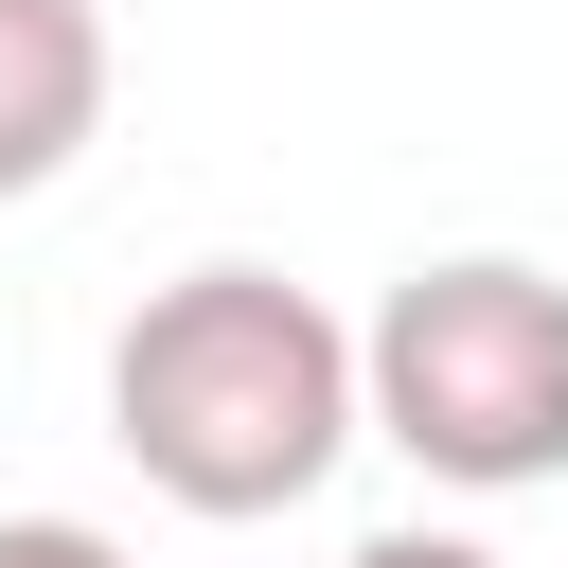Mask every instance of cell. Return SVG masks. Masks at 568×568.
I'll return each instance as SVG.
<instances>
[{
  "mask_svg": "<svg viewBox=\"0 0 568 568\" xmlns=\"http://www.w3.org/2000/svg\"><path fill=\"white\" fill-rule=\"evenodd\" d=\"M106 444L142 462V497L248 532V515H302L373 408H355V320L284 266H178L142 284V320L106 337Z\"/></svg>",
  "mask_w": 568,
  "mask_h": 568,
  "instance_id": "6da1fadb",
  "label": "cell"
},
{
  "mask_svg": "<svg viewBox=\"0 0 568 568\" xmlns=\"http://www.w3.org/2000/svg\"><path fill=\"white\" fill-rule=\"evenodd\" d=\"M355 408L390 462L444 497H532L568 479V284L532 248H444L355 320Z\"/></svg>",
  "mask_w": 568,
  "mask_h": 568,
  "instance_id": "7a4b0ae2",
  "label": "cell"
},
{
  "mask_svg": "<svg viewBox=\"0 0 568 568\" xmlns=\"http://www.w3.org/2000/svg\"><path fill=\"white\" fill-rule=\"evenodd\" d=\"M106 142V0H0V195H53Z\"/></svg>",
  "mask_w": 568,
  "mask_h": 568,
  "instance_id": "3957f363",
  "label": "cell"
},
{
  "mask_svg": "<svg viewBox=\"0 0 568 568\" xmlns=\"http://www.w3.org/2000/svg\"><path fill=\"white\" fill-rule=\"evenodd\" d=\"M0 568H142V550L89 532V515H0Z\"/></svg>",
  "mask_w": 568,
  "mask_h": 568,
  "instance_id": "277c9868",
  "label": "cell"
},
{
  "mask_svg": "<svg viewBox=\"0 0 568 568\" xmlns=\"http://www.w3.org/2000/svg\"><path fill=\"white\" fill-rule=\"evenodd\" d=\"M337 568H497V550H479V532H426V515H408V532H355Z\"/></svg>",
  "mask_w": 568,
  "mask_h": 568,
  "instance_id": "5b68a950",
  "label": "cell"
}]
</instances>
